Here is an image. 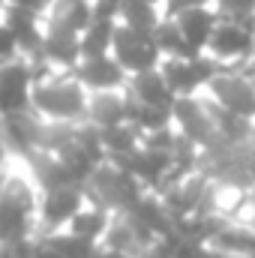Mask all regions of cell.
I'll return each mask as SVG.
<instances>
[{"instance_id":"obj_1","label":"cell","mask_w":255,"mask_h":258,"mask_svg":"<svg viewBox=\"0 0 255 258\" xmlns=\"http://www.w3.org/2000/svg\"><path fill=\"white\" fill-rule=\"evenodd\" d=\"M42 186L27 159H9L0 171V246H18L39 237Z\"/></svg>"},{"instance_id":"obj_2","label":"cell","mask_w":255,"mask_h":258,"mask_svg":"<svg viewBox=\"0 0 255 258\" xmlns=\"http://www.w3.org/2000/svg\"><path fill=\"white\" fill-rule=\"evenodd\" d=\"M90 90L75 72H48L33 87V114L51 123H84Z\"/></svg>"},{"instance_id":"obj_3","label":"cell","mask_w":255,"mask_h":258,"mask_svg":"<svg viewBox=\"0 0 255 258\" xmlns=\"http://www.w3.org/2000/svg\"><path fill=\"white\" fill-rule=\"evenodd\" d=\"M84 186H87L90 201H96V204H102V207H108L114 213H129L144 198V192H150V189H144L129 174L123 165H117L111 159H105L102 165H96V171L87 177Z\"/></svg>"},{"instance_id":"obj_4","label":"cell","mask_w":255,"mask_h":258,"mask_svg":"<svg viewBox=\"0 0 255 258\" xmlns=\"http://www.w3.org/2000/svg\"><path fill=\"white\" fill-rule=\"evenodd\" d=\"M207 54L222 66H243L255 54V12L243 15H222L210 42Z\"/></svg>"},{"instance_id":"obj_5","label":"cell","mask_w":255,"mask_h":258,"mask_svg":"<svg viewBox=\"0 0 255 258\" xmlns=\"http://www.w3.org/2000/svg\"><path fill=\"white\" fill-rule=\"evenodd\" d=\"M159 72L165 75L174 96H198L222 72V63L213 60L204 51V54H195V57H162Z\"/></svg>"},{"instance_id":"obj_6","label":"cell","mask_w":255,"mask_h":258,"mask_svg":"<svg viewBox=\"0 0 255 258\" xmlns=\"http://www.w3.org/2000/svg\"><path fill=\"white\" fill-rule=\"evenodd\" d=\"M90 201L84 183H63V186H51L42 189L39 198V234H51V231H63L72 222V216Z\"/></svg>"},{"instance_id":"obj_7","label":"cell","mask_w":255,"mask_h":258,"mask_svg":"<svg viewBox=\"0 0 255 258\" xmlns=\"http://www.w3.org/2000/svg\"><path fill=\"white\" fill-rule=\"evenodd\" d=\"M213 102H219L222 108L255 120V81L240 69V66H222V72L207 84L204 90Z\"/></svg>"},{"instance_id":"obj_8","label":"cell","mask_w":255,"mask_h":258,"mask_svg":"<svg viewBox=\"0 0 255 258\" xmlns=\"http://www.w3.org/2000/svg\"><path fill=\"white\" fill-rule=\"evenodd\" d=\"M111 54L114 60L126 69L129 75H138V72H147V69H156L162 63V51L153 39V33H144V30H135L117 21V30H114V45H111Z\"/></svg>"},{"instance_id":"obj_9","label":"cell","mask_w":255,"mask_h":258,"mask_svg":"<svg viewBox=\"0 0 255 258\" xmlns=\"http://www.w3.org/2000/svg\"><path fill=\"white\" fill-rule=\"evenodd\" d=\"M33 87H36V72L30 57H18L0 66V117L33 111Z\"/></svg>"},{"instance_id":"obj_10","label":"cell","mask_w":255,"mask_h":258,"mask_svg":"<svg viewBox=\"0 0 255 258\" xmlns=\"http://www.w3.org/2000/svg\"><path fill=\"white\" fill-rule=\"evenodd\" d=\"M171 114H174V129H177L183 138L195 141L201 150L210 147V144L219 138L216 120H213V114H210V105H207V96H204V93H198V96H177Z\"/></svg>"},{"instance_id":"obj_11","label":"cell","mask_w":255,"mask_h":258,"mask_svg":"<svg viewBox=\"0 0 255 258\" xmlns=\"http://www.w3.org/2000/svg\"><path fill=\"white\" fill-rule=\"evenodd\" d=\"M0 132L6 138V147L12 159H33L39 153V138H42V117L33 111L21 114H3Z\"/></svg>"},{"instance_id":"obj_12","label":"cell","mask_w":255,"mask_h":258,"mask_svg":"<svg viewBox=\"0 0 255 258\" xmlns=\"http://www.w3.org/2000/svg\"><path fill=\"white\" fill-rule=\"evenodd\" d=\"M75 78L90 90V93H102V90H126L129 72L114 60V54H102V57H84L75 66Z\"/></svg>"},{"instance_id":"obj_13","label":"cell","mask_w":255,"mask_h":258,"mask_svg":"<svg viewBox=\"0 0 255 258\" xmlns=\"http://www.w3.org/2000/svg\"><path fill=\"white\" fill-rule=\"evenodd\" d=\"M33 60H42L45 66H51L54 72H75V66L84 60L81 57V36L45 27L42 48H39V54H33Z\"/></svg>"},{"instance_id":"obj_14","label":"cell","mask_w":255,"mask_h":258,"mask_svg":"<svg viewBox=\"0 0 255 258\" xmlns=\"http://www.w3.org/2000/svg\"><path fill=\"white\" fill-rule=\"evenodd\" d=\"M3 24L15 33V39H18L24 57L39 54L42 39H45V15L30 12V9H21V6H6V3H3Z\"/></svg>"},{"instance_id":"obj_15","label":"cell","mask_w":255,"mask_h":258,"mask_svg":"<svg viewBox=\"0 0 255 258\" xmlns=\"http://www.w3.org/2000/svg\"><path fill=\"white\" fill-rule=\"evenodd\" d=\"M129 120V93L126 90H102L90 93L87 102V123L96 129H111Z\"/></svg>"},{"instance_id":"obj_16","label":"cell","mask_w":255,"mask_h":258,"mask_svg":"<svg viewBox=\"0 0 255 258\" xmlns=\"http://www.w3.org/2000/svg\"><path fill=\"white\" fill-rule=\"evenodd\" d=\"M126 93L129 99H135L141 105H156V108H174V102H177V96L168 87V81L159 72V66L147 69V72H138V75H129Z\"/></svg>"},{"instance_id":"obj_17","label":"cell","mask_w":255,"mask_h":258,"mask_svg":"<svg viewBox=\"0 0 255 258\" xmlns=\"http://www.w3.org/2000/svg\"><path fill=\"white\" fill-rule=\"evenodd\" d=\"M171 18L177 21V27H180V33L186 36V42H189L198 54H204V51H207V42H210V36H213V30H216V24H219L222 15H219V9L210 3V6L186 9V12L171 15Z\"/></svg>"},{"instance_id":"obj_18","label":"cell","mask_w":255,"mask_h":258,"mask_svg":"<svg viewBox=\"0 0 255 258\" xmlns=\"http://www.w3.org/2000/svg\"><path fill=\"white\" fill-rule=\"evenodd\" d=\"M114 216H117L114 210H108V207H102V204H96V201H87V204L72 216V222L66 225L63 231H69V234H75V237L90 240V243L99 246V243L105 240V234H108Z\"/></svg>"},{"instance_id":"obj_19","label":"cell","mask_w":255,"mask_h":258,"mask_svg":"<svg viewBox=\"0 0 255 258\" xmlns=\"http://www.w3.org/2000/svg\"><path fill=\"white\" fill-rule=\"evenodd\" d=\"M93 3L90 0H54L51 9L45 12V27L66 30V33H84L93 21Z\"/></svg>"},{"instance_id":"obj_20","label":"cell","mask_w":255,"mask_h":258,"mask_svg":"<svg viewBox=\"0 0 255 258\" xmlns=\"http://www.w3.org/2000/svg\"><path fill=\"white\" fill-rule=\"evenodd\" d=\"M210 246L222 249L225 255H231V258H255V228L225 219V225L216 231Z\"/></svg>"},{"instance_id":"obj_21","label":"cell","mask_w":255,"mask_h":258,"mask_svg":"<svg viewBox=\"0 0 255 258\" xmlns=\"http://www.w3.org/2000/svg\"><path fill=\"white\" fill-rule=\"evenodd\" d=\"M102 135V147H105V156L111 162H123L126 156H132L141 144H144V135L135 123H120V126H111V129H99Z\"/></svg>"},{"instance_id":"obj_22","label":"cell","mask_w":255,"mask_h":258,"mask_svg":"<svg viewBox=\"0 0 255 258\" xmlns=\"http://www.w3.org/2000/svg\"><path fill=\"white\" fill-rule=\"evenodd\" d=\"M114 30H117V21L93 18L90 27L81 33V57H102V54H111Z\"/></svg>"},{"instance_id":"obj_23","label":"cell","mask_w":255,"mask_h":258,"mask_svg":"<svg viewBox=\"0 0 255 258\" xmlns=\"http://www.w3.org/2000/svg\"><path fill=\"white\" fill-rule=\"evenodd\" d=\"M153 39H156V45H159L162 57H195V54H198L189 42H186V36L180 33L177 21H174V18H168V15H165V18H162V24L153 30Z\"/></svg>"},{"instance_id":"obj_24","label":"cell","mask_w":255,"mask_h":258,"mask_svg":"<svg viewBox=\"0 0 255 258\" xmlns=\"http://www.w3.org/2000/svg\"><path fill=\"white\" fill-rule=\"evenodd\" d=\"M165 18V9L162 6H150V3H135V0H123V9H120V24L135 27V30H144V33H153Z\"/></svg>"},{"instance_id":"obj_25","label":"cell","mask_w":255,"mask_h":258,"mask_svg":"<svg viewBox=\"0 0 255 258\" xmlns=\"http://www.w3.org/2000/svg\"><path fill=\"white\" fill-rule=\"evenodd\" d=\"M129 123L141 129V135H150L156 129H165L174 123L171 108H156V105H141L135 99H129Z\"/></svg>"},{"instance_id":"obj_26","label":"cell","mask_w":255,"mask_h":258,"mask_svg":"<svg viewBox=\"0 0 255 258\" xmlns=\"http://www.w3.org/2000/svg\"><path fill=\"white\" fill-rule=\"evenodd\" d=\"M18 57H24V54H21V45H18L15 33L0 21V66L12 63V60H18Z\"/></svg>"},{"instance_id":"obj_27","label":"cell","mask_w":255,"mask_h":258,"mask_svg":"<svg viewBox=\"0 0 255 258\" xmlns=\"http://www.w3.org/2000/svg\"><path fill=\"white\" fill-rule=\"evenodd\" d=\"M213 6L219 9V15H243V12H255V0H213Z\"/></svg>"},{"instance_id":"obj_28","label":"cell","mask_w":255,"mask_h":258,"mask_svg":"<svg viewBox=\"0 0 255 258\" xmlns=\"http://www.w3.org/2000/svg\"><path fill=\"white\" fill-rule=\"evenodd\" d=\"M213 0H165V15H180L186 9H195V6H210Z\"/></svg>"},{"instance_id":"obj_29","label":"cell","mask_w":255,"mask_h":258,"mask_svg":"<svg viewBox=\"0 0 255 258\" xmlns=\"http://www.w3.org/2000/svg\"><path fill=\"white\" fill-rule=\"evenodd\" d=\"M33 258H66L54 243H48L45 237H36L33 240Z\"/></svg>"},{"instance_id":"obj_30","label":"cell","mask_w":255,"mask_h":258,"mask_svg":"<svg viewBox=\"0 0 255 258\" xmlns=\"http://www.w3.org/2000/svg\"><path fill=\"white\" fill-rule=\"evenodd\" d=\"M6 6H21V9H30V12H39V15H45L48 9H51V3L54 0H3Z\"/></svg>"},{"instance_id":"obj_31","label":"cell","mask_w":255,"mask_h":258,"mask_svg":"<svg viewBox=\"0 0 255 258\" xmlns=\"http://www.w3.org/2000/svg\"><path fill=\"white\" fill-rule=\"evenodd\" d=\"M93 258H135V255H129V252H120V249H111V246H99Z\"/></svg>"},{"instance_id":"obj_32","label":"cell","mask_w":255,"mask_h":258,"mask_svg":"<svg viewBox=\"0 0 255 258\" xmlns=\"http://www.w3.org/2000/svg\"><path fill=\"white\" fill-rule=\"evenodd\" d=\"M9 159H12V153H9V147H6V138H3V132H0V171L9 165Z\"/></svg>"},{"instance_id":"obj_33","label":"cell","mask_w":255,"mask_h":258,"mask_svg":"<svg viewBox=\"0 0 255 258\" xmlns=\"http://www.w3.org/2000/svg\"><path fill=\"white\" fill-rule=\"evenodd\" d=\"M198 258H231V255H225L222 249H216V246H210V243H207V246H201V255H198Z\"/></svg>"},{"instance_id":"obj_34","label":"cell","mask_w":255,"mask_h":258,"mask_svg":"<svg viewBox=\"0 0 255 258\" xmlns=\"http://www.w3.org/2000/svg\"><path fill=\"white\" fill-rule=\"evenodd\" d=\"M240 69H243V72H246V75H249V78L255 81V54H252V57H249V60H246L243 66H240Z\"/></svg>"},{"instance_id":"obj_35","label":"cell","mask_w":255,"mask_h":258,"mask_svg":"<svg viewBox=\"0 0 255 258\" xmlns=\"http://www.w3.org/2000/svg\"><path fill=\"white\" fill-rule=\"evenodd\" d=\"M135 3H150V6H162L165 9V0H135Z\"/></svg>"},{"instance_id":"obj_36","label":"cell","mask_w":255,"mask_h":258,"mask_svg":"<svg viewBox=\"0 0 255 258\" xmlns=\"http://www.w3.org/2000/svg\"><path fill=\"white\" fill-rule=\"evenodd\" d=\"M0 21H3V0H0Z\"/></svg>"},{"instance_id":"obj_37","label":"cell","mask_w":255,"mask_h":258,"mask_svg":"<svg viewBox=\"0 0 255 258\" xmlns=\"http://www.w3.org/2000/svg\"><path fill=\"white\" fill-rule=\"evenodd\" d=\"M252 141H255V135H252Z\"/></svg>"}]
</instances>
